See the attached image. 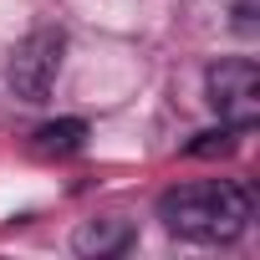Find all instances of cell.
<instances>
[{"mask_svg":"<svg viewBox=\"0 0 260 260\" xmlns=\"http://www.w3.org/2000/svg\"><path fill=\"white\" fill-rule=\"evenodd\" d=\"M158 219L199 245H224L250 224V194L230 179H199V184H174L158 199Z\"/></svg>","mask_w":260,"mask_h":260,"instance_id":"cell-1","label":"cell"},{"mask_svg":"<svg viewBox=\"0 0 260 260\" xmlns=\"http://www.w3.org/2000/svg\"><path fill=\"white\" fill-rule=\"evenodd\" d=\"M204 92H209V107L219 112L224 127L245 133V127L260 122V67L250 56H224L204 72Z\"/></svg>","mask_w":260,"mask_h":260,"instance_id":"cell-2","label":"cell"},{"mask_svg":"<svg viewBox=\"0 0 260 260\" xmlns=\"http://www.w3.org/2000/svg\"><path fill=\"white\" fill-rule=\"evenodd\" d=\"M61 51H67L61 31H31L11 51V87H16L21 102H46V92L61 72Z\"/></svg>","mask_w":260,"mask_h":260,"instance_id":"cell-3","label":"cell"},{"mask_svg":"<svg viewBox=\"0 0 260 260\" xmlns=\"http://www.w3.org/2000/svg\"><path fill=\"white\" fill-rule=\"evenodd\" d=\"M127 240H133V224H127V219H87L82 230H77V255H117Z\"/></svg>","mask_w":260,"mask_h":260,"instance_id":"cell-4","label":"cell"},{"mask_svg":"<svg viewBox=\"0 0 260 260\" xmlns=\"http://www.w3.org/2000/svg\"><path fill=\"white\" fill-rule=\"evenodd\" d=\"M82 143H87V122L82 117H61V122L36 127V153L41 158H72V153H82Z\"/></svg>","mask_w":260,"mask_h":260,"instance_id":"cell-5","label":"cell"},{"mask_svg":"<svg viewBox=\"0 0 260 260\" xmlns=\"http://www.w3.org/2000/svg\"><path fill=\"white\" fill-rule=\"evenodd\" d=\"M194 158H209V153H235V127H219V133H199V143H189Z\"/></svg>","mask_w":260,"mask_h":260,"instance_id":"cell-6","label":"cell"}]
</instances>
